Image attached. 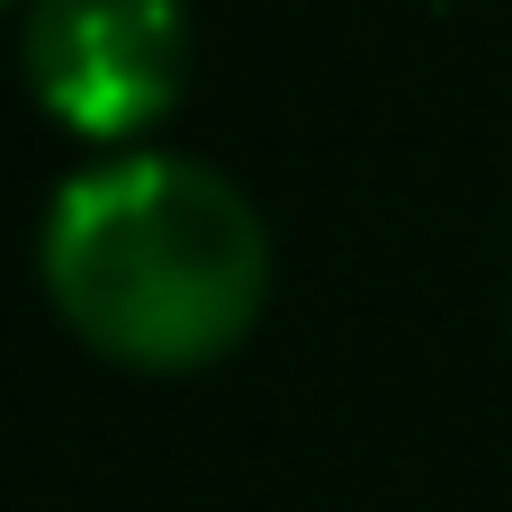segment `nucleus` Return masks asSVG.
<instances>
[{"label": "nucleus", "instance_id": "nucleus-1", "mask_svg": "<svg viewBox=\"0 0 512 512\" xmlns=\"http://www.w3.org/2000/svg\"><path fill=\"white\" fill-rule=\"evenodd\" d=\"M45 297L117 369H216L270 306V234L225 171L126 153L54 189Z\"/></svg>", "mask_w": 512, "mask_h": 512}, {"label": "nucleus", "instance_id": "nucleus-2", "mask_svg": "<svg viewBox=\"0 0 512 512\" xmlns=\"http://www.w3.org/2000/svg\"><path fill=\"white\" fill-rule=\"evenodd\" d=\"M27 81L45 117L72 135H144L171 117L189 81V9L180 0H36L27 9Z\"/></svg>", "mask_w": 512, "mask_h": 512}]
</instances>
